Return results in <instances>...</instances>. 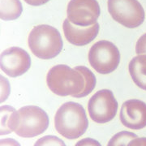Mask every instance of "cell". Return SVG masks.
I'll return each mask as SVG.
<instances>
[{
	"instance_id": "cell-1",
	"label": "cell",
	"mask_w": 146,
	"mask_h": 146,
	"mask_svg": "<svg viewBox=\"0 0 146 146\" xmlns=\"http://www.w3.org/2000/svg\"><path fill=\"white\" fill-rule=\"evenodd\" d=\"M96 77L89 68L77 66L71 68L59 64L47 73L46 84L50 91L58 96L84 98L89 95L96 86Z\"/></svg>"
},
{
	"instance_id": "cell-2",
	"label": "cell",
	"mask_w": 146,
	"mask_h": 146,
	"mask_svg": "<svg viewBox=\"0 0 146 146\" xmlns=\"http://www.w3.org/2000/svg\"><path fill=\"white\" fill-rule=\"evenodd\" d=\"M55 129L65 138L75 140L86 131L89 121L83 106L79 103L68 102L62 105L54 117Z\"/></svg>"
},
{
	"instance_id": "cell-3",
	"label": "cell",
	"mask_w": 146,
	"mask_h": 146,
	"mask_svg": "<svg viewBox=\"0 0 146 146\" xmlns=\"http://www.w3.org/2000/svg\"><path fill=\"white\" fill-rule=\"evenodd\" d=\"M28 42L32 53L42 59L55 58L61 52L63 46L60 33L48 25L34 27L29 35Z\"/></svg>"
},
{
	"instance_id": "cell-4",
	"label": "cell",
	"mask_w": 146,
	"mask_h": 146,
	"mask_svg": "<svg viewBox=\"0 0 146 146\" xmlns=\"http://www.w3.org/2000/svg\"><path fill=\"white\" fill-rule=\"evenodd\" d=\"M49 126L47 114L36 106H27L18 110V125L16 134L25 138H31L42 134Z\"/></svg>"
},
{
	"instance_id": "cell-5",
	"label": "cell",
	"mask_w": 146,
	"mask_h": 146,
	"mask_svg": "<svg viewBox=\"0 0 146 146\" xmlns=\"http://www.w3.org/2000/svg\"><path fill=\"white\" fill-rule=\"evenodd\" d=\"M89 61L92 68L100 74H109L115 71L120 62V53L115 44L99 41L90 48Z\"/></svg>"
},
{
	"instance_id": "cell-6",
	"label": "cell",
	"mask_w": 146,
	"mask_h": 146,
	"mask_svg": "<svg viewBox=\"0 0 146 146\" xmlns=\"http://www.w3.org/2000/svg\"><path fill=\"white\" fill-rule=\"evenodd\" d=\"M107 4L111 17L123 26L134 29L145 21V11L137 0H108Z\"/></svg>"
},
{
	"instance_id": "cell-7",
	"label": "cell",
	"mask_w": 146,
	"mask_h": 146,
	"mask_svg": "<svg viewBox=\"0 0 146 146\" xmlns=\"http://www.w3.org/2000/svg\"><path fill=\"white\" fill-rule=\"evenodd\" d=\"M88 110L91 119L97 123H106L113 119L118 110V102L112 91H98L89 99Z\"/></svg>"
},
{
	"instance_id": "cell-8",
	"label": "cell",
	"mask_w": 146,
	"mask_h": 146,
	"mask_svg": "<svg viewBox=\"0 0 146 146\" xmlns=\"http://www.w3.org/2000/svg\"><path fill=\"white\" fill-rule=\"evenodd\" d=\"M100 13L97 0H70L67 9L70 22L81 27L91 26L97 23Z\"/></svg>"
},
{
	"instance_id": "cell-9",
	"label": "cell",
	"mask_w": 146,
	"mask_h": 146,
	"mask_svg": "<svg viewBox=\"0 0 146 146\" xmlns=\"http://www.w3.org/2000/svg\"><path fill=\"white\" fill-rule=\"evenodd\" d=\"M1 69L10 77H17L28 72L31 66V58L20 47H11L1 54Z\"/></svg>"
},
{
	"instance_id": "cell-10",
	"label": "cell",
	"mask_w": 146,
	"mask_h": 146,
	"mask_svg": "<svg viewBox=\"0 0 146 146\" xmlns=\"http://www.w3.org/2000/svg\"><path fill=\"white\" fill-rule=\"evenodd\" d=\"M119 117L126 127L141 130L146 127V103L137 99L126 101L121 107Z\"/></svg>"
},
{
	"instance_id": "cell-11",
	"label": "cell",
	"mask_w": 146,
	"mask_h": 146,
	"mask_svg": "<svg viewBox=\"0 0 146 146\" xmlns=\"http://www.w3.org/2000/svg\"><path fill=\"white\" fill-rule=\"evenodd\" d=\"M63 29L66 39L71 44L83 46L93 42L99 32V24L97 22L88 27H81L73 25L68 18L63 21Z\"/></svg>"
},
{
	"instance_id": "cell-12",
	"label": "cell",
	"mask_w": 146,
	"mask_h": 146,
	"mask_svg": "<svg viewBox=\"0 0 146 146\" xmlns=\"http://www.w3.org/2000/svg\"><path fill=\"white\" fill-rule=\"evenodd\" d=\"M128 69L135 84L146 90V54H141L133 58L129 63Z\"/></svg>"
},
{
	"instance_id": "cell-13",
	"label": "cell",
	"mask_w": 146,
	"mask_h": 146,
	"mask_svg": "<svg viewBox=\"0 0 146 146\" xmlns=\"http://www.w3.org/2000/svg\"><path fill=\"white\" fill-rule=\"evenodd\" d=\"M18 125V111L8 106L1 107V135L15 131Z\"/></svg>"
},
{
	"instance_id": "cell-14",
	"label": "cell",
	"mask_w": 146,
	"mask_h": 146,
	"mask_svg": "<svg viewBox=\"0 0 146 146\" xmlns=\"http://www.w3.org/2000/svg\"><path fill=\"white\" fill-rule=\"evenodd\" d=\"M23 11L20 0H1L0 17L3 21H13L21 16Z\"/></svg>"
},
{
	"instance_id": "cell-15",
	"label": "cell",
	"mask_w": 146,
	"mask_h": 146,
	"mask_svg": "<svg viewBox=\"0 0 146 146\" xmlns=\"http://www.w3.org/2000/svg\"><path fill=\"white\" fill-rule=\"evenodd\" d=\"M136 138H137V136L134 133L127 132V131H122L113 136V138L109 141L108 146L129 145V143L131 141Z\"/></svg>"
},
{
	"instance_id": "cell-16",
	"label": "cell",
	"mask_w": 146,
	"mask_h": 146,
	"mask_svg": "<svg viewBox=\"0 0 146 146\" xmlns=\"http://www.w3.org/2000/svg\"><path fill=\"white\" fill-rule=\"evenodd\" d=\"M136 53L138 55L146 54V33L142 35L136 42Z\"/></svg>"
},
{
	"instance_id": "cell-17",
	"label": "cell",
	"mask_w": 146,
	"mask_h": 146,
	"mask_svg": "<svg viewBox=\"0 0 146 146\" xmlns=\"http://www.w3.org/2000/svg\"><path fill=\"white\" fill-rule=\"evenodd\" d=\"M50 0H25V2L31 6H41L48 3Z\"/></svg>"
}]
</instances>
